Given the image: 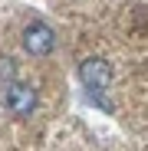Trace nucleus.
<instances>
[{
	"mask_svg": "<svg viewBox=\"0 0 148 151\" xmlns=\"http://www.w3.org/2000/svg\"><path fill=\"white\" fill-rule=\"evenodd\" d=\"M79 79H82V86H86L89 92H102V89L112 82V66H109L105 59H99V56L82 59V63H79Z\"/></svg>",
	"mask_w": 148,
	"mask_h": 151,
	"instance_id": "obj_1",
	"label": "nucleus"
},
{
	"mask_svg": "<svg viewBox=\"0 0 148 151\" xmlns=\"http://www.w3.org/2000/svg\"><path fill=\"white\" fill-rule=\"evenodd\" d=\"M56 46V33L46 27V23H30L27 30H23V49H27L30 56H49Z\"/></svg>",
	"mask_w": 148,
	"mask_h": 151,
	"instance_id": "obj_2",
	"label": "nucleus"
},
{
	"mask_svg": "<svg viewBox=\"0 0 148 151\" xmlns=\"http://www.w3.org/2000/svg\"><path fill=\"white\" fill-rule=\"evenodd\" d=\"M7 109L13 115H30L36 109V92L23 82H10L7 86Z\"/></svg>",
	"mask_w": 148,
	"mask_h": 151,
	"instance_id": "obj_3",
	"label": "nucleus"
},
{
	"mask_svg": "<svg viewBox=\"0 0 148 151\" xmlns=\"http://www.w3.org/2000/svg\"><path fill=\"white\" fill-rule=\"evenodd\" d=\"M13 59L10 56H0V79H7V82H13Z\"/></svg>",
	"mask_w": 148,
	"mask_h": 151,
	"instance_id": "obj_4",
	"label": "nucleus"
}]
</instances>
